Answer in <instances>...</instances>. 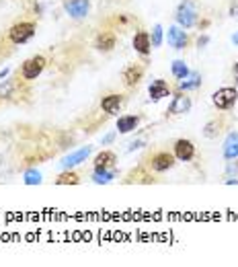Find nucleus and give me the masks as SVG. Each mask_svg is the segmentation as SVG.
<instances>
[{"label":"nucleus","mask_w":238,"mask_h":267,"mask_svg":"<svg viewBox=\"0 0 238 267\" xmlns=\"http://www.w3.org/2000/svg\"><path fill=\"white\" fill-rule=\"evenodd\" d=\"M35 31H37L35 23L23 21V23L13 25V27L9 29L7 37H9V41H11V43H15V46H23V43H27V41H31V39L35 37Z\"/></svg>","instance_id":"1"},{"label":"nucleus","mask_w":238,"mask_h":267,"mask_svg":"<svg viewBox=\"0 0 238 267\" xmlns=\"http://www.w3.org/2000/svg\"><path fill=\"white\" fill-rule=\"evenodd\" d=\"M175 19H177V25L183 27V29H191L193 25L197 23V9L191 0H183V3L177 7V13H175Z\"/></svg>","instance_id":"2"},{"label":"nucleus","mask_w":238,"mask_h":267,"mask_svg":"<svg viewBox=\"0 0 238 267\" xmlns=\"http://www.w3.org/2000/svg\"><path fill=\"white\" fill-rule=\"evenodd\" d=\"M46 66H48V60L43 58V56H33L29 60L23 62V66H21V76H23L25 80H35L43 70H46Z\"/></svg>","instance_id":"3"},{"label":"nucleus","mask_w":238,"mask_h":267,"mask_svg":"<svg viewBox=\"0 0 238 267\" xmlns=\"http://www.w3.org/2000/svg\"><path fill=\"white\" fill-rule=\"evenodd\" d=\"M238 101V91L232 86H224V88H218L213 95H211V103L218 107V109H232Z\"/></svg>","instance_id":"4"},{"label":"nucleus","mask_w":238,"mask_h":267,"mask_svg":"<svg viewBox=\"0 0 238 267\" xmlns=\"http://www.w3.org/2000/svg\"><path fill=\"white\" fill-rule=\"evenodd\" d=\"M189 109H191V99L183 91H179L175 97H172V103L168 105L166 113L168 115H185V113H189Z\"/></svg>","instance_id":"5"},{"label":"nucleus","mask_w":238,"mask_h":267,"mask_svg":"<svg viewBox=\"0 0 238 267\" xmlns=\"http://www.w3.org/2000/svg\"><path fill=\"white\" fill-rule=\"evenodd\" d=\"M175 154H170V152H158L154 154L152 159H150V169L156 171V173H164L168 169L175 167Z\"/></svg>","instance_id":"6"},{"label":"nucleus","mask_w":238,"mask_h":267,"mask_svg":"<svg viewBox=\"0 0 238 267\" xmlns=\"http://www.w3.org/2000/svg\"><path fill=\"white\" fill-rule=\"evenodd\" d=\"M175 159L181 161V163H189L195 159V144H193L191 140H177L175 142Z\"/></svg>","instance_id":"7"},{"label":"nucleus","mask_w":238,"mask_h":267,"mask_svg":"<svg viewBox=\"0 0 238 267\" xmlns=\"http://www.w3.org/2000/svg\"><path fill=\"white\" fill-rule=\"evenodd\" d=\"M121 78H123L125 86H129V88H132V86H138L140 80L144 78V66H140V64H129L127 68H123Z\"/></svg>","instance_id":"8"},{"label":"nucleus","mask_w":238,"mask_h":267,"mask_svg":"<svg viewBox=\"0 0 238 267\" xmlns=\"http://www.w3.org/2000/svg\"><path fill=\"white\" fill-rule=\"evenodd\" d=\"M166 41H168V46H170V48H175V50H185V48H187V43H189V37H187V33L183 31V27L175 25V27H170V29H168Z\"/></svg>","instance_id":"9"},{"label":"nucleus","mask_w":238,"mask_h":267,"mask_svg":"<svg viewBox=\"0 0 238 267\" xmlns=\"http://www.w3.org/2000/svg\"><path fill=\"white\" fill-rule=\"evenodd\" d=\"M89 154H91V146H82V148H78V150L70 152L68 157H64L60 165H62V169H64V171H66V169H72V167H76V165L84 163Z\"/></svg>","instance_id":"10"},{"label":"nucleus","mask_w":238,"mask_h":267,"mask_svg":"<svg viewBox=\"0 0 238 267\" xmlns=\"http://www.w3.org/2000/svg\"><path fill=\"white\" fill-rule=\"evenodd\" d=\"M89 9H91V0H68V3H66V13L72 19L86 17V15H89Z\"/></svg>","instance_id":"11"},{"label":"nucleus","mask_w":238,"mask_h":267,"mask_svg":"<svg viewBox=\"0 0 238 267\" xmlns=\"http://www.w3.org/2000/svg\"><path fill=\"white\" fill-rule=\"evenodd\" d=\"M148 95H150V99H152V101H160L162 97H168V95H170V86H168L166 80L156 78V80L150 82V86H148Z\"/></svg>","instance_id":"12"},{"label":"nucleus","mask_w":238,"mask_h":267,"mask_svg":"<svg viewBox=\"0 0 238 267\" xmlns=\"http://www.w3.org/2000/svg\"><path fill=\"white\" fill-rule=\"evenodd\" d=\"M117 46V35L111 31H101L95 39V48L99 52H111Z\"/></svg>","instance_id":"13"},{"label":"nucleus","mask_w":238,"mask_h":267,"mask_svg":"<svg viewBox=\"0 0 238 267\" xmlns=\"http://www.w3.org/2000/svg\"><path fill=\"white\" fill-rule=\"evenodd\" d=\"M123 105V95H107L101 99V109L107 115H117Z\"/></svg>","instance_id":"14"},{"label":"nucleus","mask_w":238,"mask_h":267,"mask_svg":"<svg viewBox=\"0 0 238 267\" xmlns=\"http://www.w3.org/2000/svg\"><path fill=\"white\" fill-rule=\"evenodd\" d=\"M132 46H134V50H136L138 54L148 56V54H150V50H152V41H150V33H148V31H138V33L134 35V39H132Z\"/></svg>","instance_id":"15"},{"label":"nucleus","mask_w":238,"mask_h":267,"mask_svg":"<svg viewBox=\"0 0 238 267\" xmlns=\"http://www.w3.org/2000/svg\"><path fill=\"white\" fill-rule=\"evenodd\" d=\"M222 154H224L226 161H234L238 157V131H230L228 136H226Z\"/></svg>","instance_id":"16"},{"label":"nucleus","mask_w":238,"mask_h":267,"mask_svg":"<svg viewBox=\"0 0 238 267\" xmlns=\"http://www.w3.org/2000/svg\"><path fill=\"white\" fill-rule=\"evenodd\" d=\"M115 163H117V157H115V152H111V150H103V152H99L97 157H95V169H111V167H115Z\"/></svg>","instance_id":"17"},{"label":"nucleus","mask_w":238,"mask_h":267,"mask_svg":"<svg viewBox=\"0 0 238 267\" xmlns=\"http://www.w3.org/2000/svg\"><path fill=\"white\" fill-rule=\"evenodd\" d=\"M115 177H117V169L115 167H111V169H95L93 181L97 185H107V183H111Z\"/></svg>","instance_id":"18"},{"label":"nucleus","mask_w":238,"mask_h":267,"mask_svg":"<svg viewBox=\"0 0 238 267\" xmlns=\"http://www.w3.org/2000/svg\"><path fill=\"white\" fill-rule=\"evenodd\" d=\"M140 123V117L138 115H121L117 119V131L119 134H129V131H134Z\"/></svg>","instance_id":"19"},{"label":"nucleus","mask_w":238,"mask_h":267,"mask_svg":"<svg viewBox=\"0 0 238 267\" xmlns=\"http://www.w3.org/2000/svg\"><path fill=\"white\" fill-rule=\"evenodd\" d=\"M201 86V74L199 72H189L183 80H179V91H193V88Z\"/></svg>","instance_id":"20"},{"label":"nucleus","mask_w":238,"mask_h":267,"mask_svg":"<svg viewBox=\"0 0 238 267\" xmlns=\"http://www.w3.org/2000/svg\"><path fill=\"white\" fill-rule=\"evenodd\" d=\"M78 183H80V175L70 171V169H66L56 179V185H78Z\"/></svg>","instance_id":"21"},{"label":"nucleus","mask_w":238,"mask_h":267,"mask_svg":"<svg viewBox=\"0 0 238 267\" xmlns=\"http://www.w3.org/2000/svg\"><path fill=\"white\" fill-rule=\"evenodd\" d=\"M170 70H172V76H175L177 80H183V78L191 72V70H189V66H187L183 60H175V62H172Z\"/></svg>","instance_id":"22"},{"label":"nucleus","mask_w":238,"mask_h":267,"mask_svg":"<svg viewBox=\"0 0 238 267\" xmlns=\"http://www.w3.org/2000/svg\"><path fill=\"white\" fill-rule=\"evenodd\" d=\"M15 88H17V78H7L3 84H0V99L15 97Z\"/></svg>","instance_id":"23"},{"label":"nucleus","mask_w":238,"mask_h":267,"mask_svg":"<svg viewBox=\"0 0 238 267\" xmlns=\"http://www.w3.org/2000/svg\"><path fill=\"white\" fill-rule=\"evenodd\" d=\"M23 183H25V185H39V183H41V173H39L37 169H29V171H25V175H23Z\"/></svg>","instance_id":"24"},{"label":"nucleus","mask_w":238,"mask_h":267,"mask_svg":"<svg viewBox=\"0 0 238 267\" xmlns=\"http://www.w3.org/2000/svg\"><path fill=\"white\" fill-rule=\"evenodd\" d=\"M162 39H164L162 25H154V29H152V35H150V41H152V50L162 46Z\"/></svg>","instance_id":"25"},{"label":"nucleus","mask_w":238,"mask_h":267,"mask_svg":"<svg viewBox=\"0 0 238 267\" xmlns=\"http://www.w3.org/2000/svg\"><path fill=\"white\" fill-rule=\"evenodd\" d=\"M220 127H222V125H220L218 121H207L205 127H203V136H205V138H218V134L222 131Z\"/></svg>","instance_id":"26"},{"label":"nucleus","mask_w":238,"mask_h":267,"mask_svg":"<svg viewBox=\"0 0 238 267\" xmlns=\"http://www.w3.org/2000/svg\"><path fill=\"white\" fill-rule=\"evenodd\" d=\"M226 173H228V175H232V173H234V175H238V157L234 159V163H228Z\"/></svg>","instance_id":"27"},{"label":"nucleus","mask_w":238,"mask_h":267,"mask_svg":"<svg viewBox=\"0 0 238 267\" xmlns=\"http://www.w3.org/2000/svg\"><path fill=\"white\" fill-rule=\"evenodd\" d=\"M207 43H209V37H207V35H199V37H197V48H199V50H203Z\"/></svg>","instance_id":"28"},{"label":"nucleus","mask_w":238,"mask_h":267,"mask_svg":"<svg viewBox=\"0 0 238 267\" xmlns=\"http://www.w3.org/2000/svg\"><path fill=\"white\" fill-rule=\"evenodd\" d=\"M115 140V131H111V134H107V136L103 138V146H107V144H111Z\"/></svg>","instance_id":"29"},{"label":"nucleus","mask_w":238,"mask_h":267,"mask_svg":"<svg viewBox=\"0 0 238 267\" xmlns=\"http://www.w3.org/2000/svg\"><path fill=\"white\" fill-rule=\"evenodd\" d=\"M144 146V140H138V142H132V144H129V152H134V150H138V148H142Z\"/></svg>","instance_id":"30"},{"label":"nucleus","mask_w":238,"mask_h":267,"mask_svg":"<svg viewBox=\"0 0 238 267\" xmlns=\"http://www.w3.org/2000/svg\"><path fill=\"white\" fill-rule=\"evenodd\" d=\"M230 15H232V17H238V3H234V5L230 7Z\"/></svg>","instance_id":"31"},{"label":"nucleus","mask_w":238,"mask_h":267,"mask_svg":"<svg viewBox=\"0 0 238 267\" xmlns=\"http://www.w3.org/2000/svg\"><path fill=\"white\" fill-rule=\"evenodd\" d=\"M209 25V21H203V23H199V29H205Z\"/></svg>","instance_id":"32"},{"label":"nucleus","mask_w":238,"mask_h":267,"mask_svg":"<svg viewBox=\"0 0 238 267\" xmlns=\"http://www.w3.org/2000/svg\"><path fill=\"white\" fill-rule=\"evenodd\" d=\"M234 76H236V80H238V62L234 64Z\"/></svg>","instance_id":"33"},{"label":"nucleus","mask_w":238,"mask_h":267,"mask_svg":"<svg viewBox=\"0 0 238 267\" xmlns=\"http://www.w3.org/2000/svg\"><path fill=\"white\" fill-rule=\"evenodd\" d=\"M226 183H228V185H232V183H234V185H238V179H228Z\"/></svg>","instance_id":"34"},{"label":"nucleus","mask_w":238,"mask_h":267,"mask_svg":"<svg viewBox=\"0 0 238 267\" xmlns=\"http://www.w3.org/2000/svg\"><path fill=\"white\" fill-rule=\"evenodd\" d=\"M7 74H9V68H5V70H3V72H0V78H5V76H7Z\"/></svg>","instance_id":"35"},{"label":"nucleus","mask_w":238,"mask_h":267,"mask_svg":"<svg viewBox=\"0 0 238 267\" xmlns=\"http://www.w3.org/2000/svg\"><path fill=\"white\" fill-rule=\"evenodd\" d=\"M232 41H234V46H238V33H236V35L232 37Z\"/></svg>","instance_id":"36"}]
</instances>
